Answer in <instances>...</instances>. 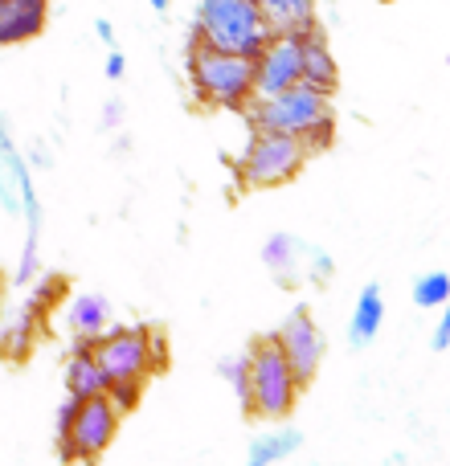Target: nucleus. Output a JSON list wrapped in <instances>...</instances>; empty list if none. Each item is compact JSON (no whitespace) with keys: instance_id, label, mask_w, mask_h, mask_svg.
Returning a JSON list of instances; mask_svg holds the SVG:
<instances>
[{"instance_id":"8","label":"nucleus","mask_w":450,"mask_h":466,"mask_svg":"<svg viewBox=\"0 0 450 466\" xmlns=\"http://www.w3.org/2000/svg\"><path fill=\"white\" fill-rule=\"evenodd\" d=\"M271 344L279 348L282 360L291 364V372H295L299 385H312L315 372H320L323 348H328V344H323L320 323H315V315H312V307H307V303L291 307V311L282 315V323L274 328Z\"/></svg>"},{"instance_id":"2","label":"nucleus","mask_w":450,"mask_h":466,"mask_svg":"<svg viewBox=\"0 0 450 466\" xmlns=\"http://www.w3.org/2000/svg\"><path fill=\"white\" fill-rule=\"evenodd\" d=\"M185 70H189V86H193L197 103L201 106H218V111H241L254 98L250 82H254V57H238V54H221V49L185 46Z\"/></svg>"},{"instance_id":"28","label":"nucleus","mask_w":450,"mask_h":466,"mask_svg":"<svg viewBox=\"0 0 450 466\" xmlns=\"http://www.w3.org/2000/svg\"><path fill=\"white\" fill-rule=\"evenodd\" d=\"M95 37L103 41V46H111V49H115V25L107 21V16H98V21H95Z\"/></svg>"},{"instance_id":"20","label":"nucleus","mask_w":450,"mask_h":466,"mask_svg":"<svg viewBox=\"0 0 450 466\" xmlns=\"http://www.w3.org/2000/svg\"><path fill=\"white\" fill-rule=\"evenodd\" d=\"M66 299V274L57 270H41L37 279L29 282V295H25V307H29L33 315H37L41 323L54 315V307Z\"/></svg>"},{"instance_id":"17","label":"nucleus","mask_w":450,"mask_h":466,"mask_svg":"<svg viewBox=\"0 0 450 466\" xmlns=\"http://www.w3.org/2000/svg\"><path fill=\"white\" fill-rule=\"evenodd\" d=\"M381 328H385V295H381L377 282H369L353 307V319H348V344L369 348L381 336Z\"/></svg>"},{"instance_id":"21","label":"nucleus","mask_w":450,"mask_h":466,"mask_svg":"<svg viewBox=\"0 0 450 466\" xmlns=\"http://www.w3.org/2000/svg\"><path fill=\"white\" fill-rule=\"evenodd\" d=\"M218 372L225 377V385L233 389L241 413H250V418H254V410H250V356L246 352H241V356H225V360L218 364Z\"/></svg>"},{"instance_id":"23","label":"nucleus","mask_w":450,"mask_h":466,"mask_svg":"<svg viewBox=\"0 0 450 466\" xmlns=\"http://www.w3.org/2000/svg\"><path fill=\"white\" fill-rule=\"evenodd\" d=\"M107 401H111L123 418V413H131L144 401V385H139V380H115V385H107Z\"/></svg>"},{"instance_id":"3","label":"nucleus","mask_w":450,"mask_h":466,"mask_svg":"<svg viewBox=\"0 0 450 466\" xmlns=\"http://www.w3.org/2000/svg\"><path fill=\"white\" fill-rule=\"evenodd\" d=\"M266 37H271V29H266L254 0H197L193 37H189L197 46L254 57L266 46Z\"/></svg>"},{"instance_id":"24","label":"nucleus","mask_w":450,"mask_h":466,"mask_svg":"<svg viewBox=\"0 0 450 466\" xmlns=\"http://www.w3.org/2000/svg\"><path fill=\"white\" fill-rule=\"evenodd\" d=\"M303 270H307V279H312V282H328L332 274H336V262H332L328 249L307 246V262H303Z\"/></svg>"},{"instance_id":"9","label":"nucleus","mask_w":450,"mask_h":466,"mask_svg":"<svg viewBox=\"0 0 450 466\" xmlns=\"http://www.w3.org/2000/svg\"><path fill=\"white\" fill-rule=\"evenodd\" d=\"M299 82V37L295 33H271L266 46L254 54V98H271Z\"/></svg>"},{"instance_id":"22","label":"nucleus","mask_w":450,"mask_h":466,"mask_svg":"<svg viewBox=\"0 0 450 466\" xmlns=\"http://www.w3.org/2000/svg\"><path fill=\"white\" fill-rule=\"evenodd\" d=\"M446 299H450V274L430 270L414 282V303L418 307H446Z\"/></svg>"},{"instance_id":"1","label":"nucleus","mask_w":450,"mask_h":466,"mask_svg":"<svg viewBox=\"0 0 450 466\" xmlns=\"http://www.w3.org/2000/svg\"><path fill=\"white\" fill-rule=\"evenodd\" d=\"M250 131H279V136H295L303 139L307 152H323L332 147L336 136V119H332V95L295 82V86L279 90L271 98H250L241 106Z\"/></svg>"},{"instance_id":"13","label":"nucleus","mask_w":450,"mask_h":466,"mask_svg":"<svg viewBox=\"0 0 450 466\" xmlns=\"http://www.w3.org/2000/svg\"><path fill=\"white\" fill-rule=\"evenodd\" d=\"M303 262H307V241L295 238V233H271V238L262 241V266L274 274V282L279 287H291V282H299V274H303Z\"/></svg>"},{"instance_id":"14","label":"nucleus","mask_w":450,"mask_h":466,"mask_svg":"<svg viewBox=\"0 0 450 466\" xmlns=\"http://www.w3.org/2000/svg\"><path fill=\"white\" fill-rule=\"evenodd\" d=\"M271 33H312L320 25V5L315 0H254Z\"/></svg>"},{"instance_id":"5","label":"nucleus","mask_w":450,"mask_h":466,"mask_svg":"<svg viewBox=\"0 0 450 466\" xmlns=\"http://www.w3.org/2000/svg\"><path fill=\"white\" fill-rule=\"evenodd\" d=\"M115 434H119V410L103 397H87L74 401L66 397L57 405V454L66 462H95L111 451Z\"/></svg>"},{"instance_id":"16","label":"nucleus","mask_w":450,"mask_h":466,"mask_svg":"<svg viewBox=\"0 0 450 466\" xmlns=\"http://www.w3.org/2000/svg\"><path fill=\"white\" fill-rule=\"evenodd\" d=\"M107 393V377L98 369V360L90 356V339H74V352L66 360V397L87 401V397H103Z\"/></svg>"},{"instance_id":"26","label":"nucleus","mask_w":450,"mask_h":466,"mask_svg":"<svg viewBox=\"0 0 450 466\" xmlns=\"http://www.w3.org/2000/svg\"><path fill=\"white\" fill-rule=\"evenodd\" d=\"M103 74H107V82H119L123 74H128V57H123L119 49H111V54H107V62H103Z\"/></svg>"},{"instance_id":"10","label":"nucleus","mask_w":450,"mask_h":466,"mask_svg":"<svg viewBox=\"0 0 450 466\" xmlns=\"http://www.w3.org/2000/svg\"><path fill=\"white\" fill-rule=\"evenodd\" d=\"M33 185V168L25 164V152L16 147L13 127L0 115V209L8 218H21V193Z\"/></svg>"},{"instance_id":"25","label":"nucleus","mask_w":450,"mask_h":466,"mask_svg":"<svg viewBox=\"0 0 450 466\" xmlns=\"http://www.w3.org/2000/svg\"><path fill=\"white\" fill-rule=\"evenodd\" d=\"M430 348H435V352H446V348H450V311L438 315L435 336H430Z\"/></svg>"},{"instance_id":"12","label":"nucleus","mask_w":450,"mask_h":466,"mask_svg":"<svg viewBox=\"0 0 450 466\" xmlns=\"http://www.w3.org/2000/svg\"><path fill=\"white\" fill-rule=\"evenodd\" d=\"M49 21V0H0V49L41 37Z\"/></svg>"},{"instance_id":"18","label":"nucleus","mask_w":450,"mask_h":466,"mask_svg":"<svg viewBox=\"0 0 450 466\" xmlns=\"http://www.w3.org/2000/svg\"><path fill=\"white\" fill-rule=\"evenodd\" d=\"M41 319L29 311V307H13V311L5 315V323H0V356L5 360H25L33 348V336H37Z\"/></svg>"},{"instance_id":"31","label":"nucleus","mask_w":450,"mask_h":466,"mask_svg":"<svg viewBox=\"0 0 450 466\" xmlns=\"http://www.w3.org/2000/svg\"><path fill=\"white\" fill-rule=\"evenodd\" d=\"M381 5H389V0H381Z\"/></svg>"},{"instance_id":"11","label":"nucleus","mask_w":450,"mask_h":466,"mask_svg":"<svg viewBox=\"0 0 450 466\" xmlns=\"http://www.w3.org/2000/svg\"><path fill=\"white\" fill-rule=\"evenodd\" d=\"M299 82L323 90V95H332V90H336V82H340L336 54H332V46H328V37H323L320 25H315L312 33H303V37H299Z\"/></svg>"},{"instance_id":"15","label":"nucleus","mask_w":450,"mask_h":466,"mask_svg":"<svg viewBox=\"0 0 450 466\" xmlns=\"http://www.w3.org/2000/svg\"><path fill=\"white\" fill-rule=\"evenodd\" d=\"M111 328V303L107 295H95V290H82L66 303V331L74 339H98Z\"/></svg>"},{"instance_id":"19","label":"nucleus","mask_w":450,"mask_h":466,"mask_svg":"<svg viewBox=\"0 0 450 466\" xmlns=\"http://www.w3.org/2000/svg\"><path fill=\"white\" fill-rule=\"evenodd\" d=\"M299 446H303V434H299L295 426H287V430H266V434H258L254 442H250L246 466H274V462L291 459Z\"/></svg>"},{"instance_id":"7","label":"nucleus","mask_w":450,"mask_h":466,"mask_svg":"<svg viewBox=\"0 0 450 466\" xmlns=\"http://www.w3.org/2000/svg\"><path fill=\"white\" fill-rule=\"evenodd\" d=\"M250 356V410L266 421H287L291 410L299 401V380L291 372V364L282 360V352L271 339H254L246 348Z\"/></svg>"},{"instance_id":"4","label":"nucleus","mask_w":450,"mask_h":466,"mask_svg":"<svg viewBox=\"0 0 450 466\" xmlns=\"http://www.w3.org/2000/svg\"><path fill=\"white\" fill-rule=\"evenodd\" d=\"M90 356L98 360L107 385H115V380L148 385L152 372L164 364V339L148 323H111L98 339H90Z\"/></svg>"},{"instance_id":"27","label":"nucleus","mask_w":450,"mask_h":466,"mask_svg":"<svg viewBox=\"0 0 450 466\" xmlns=\"http://www.w3.org/2000/svg\"><path fill=\"white\" fill-rule=\"evenodd\" d=\"M119 119H123V98H107V106H103V127H119Z\"/></svg>"},{"instance_id":"6","label":"nucleus","mask_w":450,"mask_h":466,"mask_svg":"<svg viewBox=\"0 0 450 466\" xmlns=\"http://www.w3.org/2000/svg\"><path fill=\"white\" fill-rule=\"evenodd\" d=\"M307 160H312V152L303 147V139L279 136V131H250L233 168H238V180L246 188H279L291 185Z\"/></svg>"},{"instance_id":"30","label":"nucleus","mask_w":450,"mask_h":466,"mask_svg":"<svg viewBox=\"0 0 450 466\" xmlns=\"http://www.w3.org/2000/svg\"><path fill=\"white\" fill-rule=\"evenodd\" d=\"M148 5H152V8H156V13H160V16H164V13H169V8H172V0H148Z\"/></svg>"},{"instance_id":"29","label":"nucleus","mask_w":450,"mask_h":466,"mask_svg":"<svg viewBox=\"0 0 450 466\" xmlns=\"http://www.w3.org/2000/svg\"><path fill=\"white\" fill-rule=\"evenodd\" d=\"M25 164H29V168H49V164H54V160H49V152H46V147H33V152L29 156H25Z\"/></svg>"}]
</instances>
